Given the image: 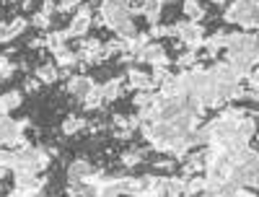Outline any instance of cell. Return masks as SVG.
<instances>
[{
    "label": "cell",
    "instance_id": "6da1fadb",
    "mask_svg": "<svg viewBox=\"0 0 259 197\" xmlns=\"http://www.w3.org/2000/svg\"><path fill=\"white\" fill-rule=\"evenodd\" d=\"M231 179L246 187V189H259V150H254L251 145L244 148L239 156H233V171H231Z\"/></svg>",
    "mask_w": 259,
    "mask_h": 197
},
{
    "label": "cell",
    "instance_id": "7a4b0ae2",
    "mask_svg": "<svg viewBox=\"0 0 259 197\" xmlns=\"http://www.w3.org/2000/svg\"><path fill=\"white\" fill-rule=\"evenodd\" d=\"M99 13L104 16V26L112 29V31L119 24H124V21L133 18L130 11H127V0H101V11Z\"/></svg>",
    "mask_w": 259,
    "mask_h": 197
},
{
    "label": "cell",
    "instance_id": "3957f363",
    "mask_svg": "<svg viewBox=\"0 0 259 197\" xmlns=\"http://www.w3.org/2000/svg\"><path fill=\"white\" fill-rule=\"evenodd\" d=\"M91 24H94V11H91V6H80V8L75 11L73 21H70V26L65 29V34H68V39H83L85 34H89Z\"/></svg>",
    "mask_w": 259,
    "mask_h": 197
},
{
    "label": "cell",
    "instance_id": "277c9868",
    "mask_svg": "<svg viewBox=\"0 0 259 197\" xmlns=\"http://www.w3.org/2000/svg\"><path fill=\"white\" fill-rule=\"evenodd\" d=\"M171 36H177L182 45H187V42H192V39L205 36V29H202V24H197V21L182 18V21H177V24H171Z\"/></svg>",
    "mask_w": 259,
    "mask_h": 197
},
{
    "label": "cell",
    "instance_id": "5b68a950",
    "mask_svg": "<svg viewBox=\"0 0 259 197\" xmlns=\"http://www.w3.org/2000/svg\"><path fill=\"white\" fill-rule=\"evenodd\" d=\"M205 161H207V148H197V150H189L184 156V166H182V177L189 179L194 174H202L205 171Z\"/></svg>",
    "mask_w": 259,
    "mask_h": 197
},
{
    "label": "cell",
    "instance_id": "8992f818",
    "mask_svg": "<svg viewBox=\"0 0 259 197\" xmlns=\"http://www.w3.org/2000/svg\"><path fill=\"white\" fill-rule=\"evenodd\" d=\"M96 86V81L91 78V75H85V73H80V75H73L68 83H65V94H70V96H75V99H85L89 96V91Z\"/></svg>",
    "mask_w": 259,
    "mask_h": 197
},
{
    "label": "cell",
    "instance_id": "52a82bcc",
    "mask_svg": "<svg viewBox=\"0 0 259 197\" xmlns=\"http://www.w3.org/2000/svg\"><path fill=\"white\" fill-rule=\"evenodd\" d=\"M143 179V192L138 197H166V177L161 174H145Z\"/></svg>",
    "mask_w": 259,
    "mask_h": 197
},
{
    "label": "cell",
    "instance_id": "ba28073f",
    "mask_svg": "<svg viewBox=\"0 0 259 197\" xmlns=\"http://www.w3.org/2000/svg\"><path fill=\"white\" fill-rule=\"evenodd\" d=\"M124 78H127L124 89H130V91H156L153 89V81H150V73H145L140 68H130Z\"/></svg>",
    "mask_w": 259,
    "mask_h": 197
},
{
    "label": "cell",
    "instance_id": "9c48e42d",
    "mask_svg": "<svg viewBox=\"0 0 259 197\" xmlns=\"http://www.w3.org/2000/svg\"><path fill=\"white\" fill-rule=\"evenodd\" d=\"M239 26L244 31H259V3L256 0H249V6L244 8V13L239 18Z\"/></svg>",
    "mask_w": 259,
    "mask_h": 197
},
{
    "label": "cell",
    "instance_id": "30bf717a",
    "mask_svg": "<svg viewBox=\"0 0 259 197\" xmlns=\"http://www.w3.org/2000/svg\"><path fill=\"white\" fill-rule=\"evenodd\" d=\"M91 171H94V166H91V161H89V159H75V161L68 166V182H70V184L83 182Z\"/></svg>",
    "mask_w": 259,
    "mask_h": 197
},
{
    "label": "cell",
    "instance_id": "8fae6325",
    "mask_svg": "<svg viewBox=\"0 0 259 197\" xmlns=\"http://www.w3.org/2000/svg\"><path fill=\"white\" fill-rule=\"evenodd\" d=\"M226 34L228 31H223V29H218V31H212L210 36H205V55L212 60V57H218V52L221 50H226Z\"/></svg>",
    "mask_w": 259,
    "mask_h": 197
},
{
    "label": "cell",
    "instance_id": "7c38bea8",
    "mask_svg": "<svg viewBox=\"0 0 259 197\" xmlns=\"http://www.w3.org/2000/svg\"><path fill=\"white\" fill-rule=\"evenodd\" d=\"M124 83H127L124 75H114V78H109L106 83H101L104 101H117V99L122 96V91H124Z\"/></svg>",
    "mask_w": 259,
    "mask_h": 197
},
{
    "label": "cell",
    "instance_id": "4fadbf2b",
    "mask_svg": "<svg viewBox=\"0 0 259 197\" xmlns=\"http://www.w3.org/2000/svg\"><path fill=\"white\" fill-rule=\"evenodd\" d=\"M122 177H106L96 187V197H122Z\"/></svg>",
    "mask_w": 259,
    "mask_h": 197
},
{
    "label": "cell",
    "instance_id": "5bb4252c",
    "mask_svg": "<svg viewBox=\"0 0 259 197\" xmlns=\"http://www.w3.org/2000/svg\"><path fill=\"white\" fill-rule=\"evenodd\" d=\"M78 62H80L78 52H73V50H68V47H62V50H57V52H55V65H57V68L70 70V68H75Z\"/></svg>",
    "mask_w": 259,
    "mask_h": 197
},
{
    "label": "cell",
    "instance_id": "9a60e30c",
    "mask_svg": "<svg viewBox=\"0 0 259 197\" xmlns=\"http://www.w3.org/2000/svg\"><path fill=\"white\" fill-rule=\"evenodd\" d=\"M34 75L41 81V83H57L60 81V68H57V65L55 62H45V65H39V68L34 70Z\"/></svg>",
    "mask_w": 259,
    "mask_h": 197
},
{
    "label": "cell",
    "instance_id": "2e32d148",
    "mask_svg": "<svg viewBox=\"0 0 259 197\" xmlns=\"http://www.w3.org/2000/svg\"><path fill=\"white\" fill-rule=\"evenodd\" d=\"M246 6H249V0H231V3L226 6V11H223V21H228V24H239V18H241Z\"/></svg>",
    "mask_w": 259,
    "mask_h": 197
},
{
    "label": "cell",
    "instance_id": "e0dca14e",
    "mask_svg": "<svg viewBox=\"0 0 259 197\" xmlns=\"http://www.w3.org/2000/svg\"><path fill=\"white\" fill-rule=\"evenodd\" d=\"M205 189H207V179H205V174H194V177H189V179H187V184H184L187 197H197V194H202Z\"/></svg>",
    "mask_w": 259,
    "mask_h": 197
},
{
    "label": "cell",
    "instance_id": "ac0fdd59",
    "mask_svg": "<svg viewBox=\"0 0 259 197\" xmlns=\"http://www.w3.org/2000/svg\"><path fill=\"white\" fill-rule=\"evenodd\" d=\"M184 184H187V179H184V177H177V174L166 177V197H187Z\"/></svg>",
    "mask_w": 259,
    "mask_h": 197
},
{
    "label": "cell",
    "instance_id": "d6986e66",
    "mask_svg": "<svg viewBox=\"0 0 259 197\" xmlns=\"http://www.w3.org/2000/svg\"><path fill=\"white\" fill-rule=\"evenodd\" d=\"M104 104H106V101H104V91H101V86L96 83L94 89L89 91V96L83 99V106L89 109V112H96V109H101Z\"/></svg>",
    "mask_w": 259,
    "mask_h": 197
},
{
    "label": "cell",
    "instance_id": "ffe728a7",
    "mask_svg": "<svg viewBox=\"0 0 259 197\" xmlns=\"http://www.w3.org/2000/svg\"><path fill=\"white\" fill-rule=\"evenodd\" d=\"M182 11H184V16H187L189 21H197V24L205 18V8H202L200 0H184V3H182Z\"/></svg>",
    "mask_w": 259,
    "mask_h": 197
},
{
    "label": "cell",
    "instance_id": "44dd1931",
    "mask_svg": "<svg viewBox=\"0 0 259 197\" xmlns=\"http://www.w3.org/2000/svg\"><path fill=\"white\" fill-rule=\"evenodd\" d=\"M85 127H89V120H83L78 114H70L68 120H62V133L65 135H75V133H80V130H85Z\"/></svg>",
    "mask_w": 259,
    "mask_h": 197
},
{
    "label": "cell",
    "instance_id": "7402d4cb",
    "mask_svg": "<svg viewBox=\"0 0 259 197\" xmlns=\"http://www.w3.org/2000/svg\"><path fill=\"white\" fill-rule=\"evenodd\" d=\"M112 125L117 127V130H140V117L135 114V117H127V114H114L112 117Z\"/></svg>",
    "mask_w": 259,
    "mask_h": 197
},
{
    "label": "cell",
    "instance_id": "603a6c76",
    "mask_svg": "<svg viewBox=\"0 0 259 197\" xmlns=\"http://www.w3.org/2000/svg\"><path fill=\"white\" fill-rule=\"evenodd\" d=\"M68 197H96V187L89 184V182L68 184Z\"/></svg>",
    "mask_w": 259,
    "mask_h": 197
},
{
    "label": "cell",
    "instance_id": "cb8c5ba5",
    "mask_svg": "<svg viewBox=\"0 0 259 197\" xmlns=\"http://www.w3.org/2000/svg\"><path fill=\"white\" fill-rule=\"evenodd\" d=\"M47 50L55 55L57 50H62V47H68V34H65V31H50L47 36Z\"/></svg>",
    "mask_w": 259,
    "mask_h": 197
},
{
    "label": "cell",
    "instance_id": "d4e9b609",
    "mask_svg": "<svg viewBox=\"0 0 259 197\" xmlns=\"http://www.w3.org/2000/svg\"><path fill=\"white\" fill-rule=\"evenodd\" d=\"M21 101H24V94H21V91H6L3 96H0V104H3V109L8 114L13 112V109L21 106Z\"/></svg>",
    "mask_w": 259,
    "mask_h": 197
},
{
    "label": "cell",
    "instance_id": "484cf974",
    "mask_svg": "<svg viewBox=\"0 0 259 197\" xmlns=\"http://www.w3.org/2000/svg\"><path fill=\"white\" fill-rule=\"evenodd\" d=\"M26 31V18L24 16H18V18H13L11 24H8V34H6V45L8 42H13V39H18L21 34Z\"/></svg>",
    "mask_w": 259,
    "mask_h": 197
},
{
    "label": "cell",
    "instance_id": "4316f807",
    "mask_svg": "<svg viewBox=\"0 0 259 197\" xmlns=\"http://www.w3.org/2000/svg\"><path fill=\"white\" fill-rule=\"evenodd\" d=\"M114 34H117V39H133L135 34H138V26H135V21L130 18V21H124V24H119L117 29H114Z\"/></svg>",
    "mask_w": 259,
    "mask_h": 197
},
{
    "label": "cell",
    "instance_id": "83f0119b",
    "mask_svg": "<svg viewBox=\"0 0 259 197\" xmlns=\"http://www.w3.org/2000/svg\"><path fill=\"white\" fill-rule=\"evenodd\" d=\"M31 26L47 31V29L52 26V16H47L45 11H34V13H31Z\"/></svg>",
    "mask_w": 259,
    "mask_h": 197
},
{
    "label": "cell",
    "instance_id": "f1b7e54d",
    "mask_svg": "<svg viewBox=\"0 0 259 197\" xmlns=\"http://www.w3.org/2000/svg\"><path fill=\"white\" fill-rule=\"evenodd\" d=\"M143 156H145V150H127V153H122V164L127 169H135L143 164Z\"/></svg>",
    "mask_w": 259,
    "mask_h": 197
},
{
    "label": "cell",
    "instance_id": "f546056e",
    "mask_svg": "<svg viewBox=\"0 0 259 197\" xmlns=\"http://www.w3.org/2000/svg\"><path fill=\"white\" fill-rule=\"evenodd\" d=\"M197 52H192V50H187V52H182L179 57H177V65L182 70H189V68H194V65H197Z\"/></svg>",
    "mask_w": 259,
    "mask_h": 197
},
{
    "label": "cell",
    "instance_id": "4dcf8cb0",
    "mask_svg": "<svg viewBox=\"0 0 259 197\" xmlns=\"http://www.w3.org/2000/svg\"><path fill=\"white\" fill-rule=\"evenodd\" d=\"M13 73H16V65L11 62V57L8 55H0V81L13 78Z\"/></svg>",
    "mask_w": 259,
    "mask_h": 197
},
{
    "label": "cell",
    "instance_id": "1f68e13d",
    "mask_svg": "<svg viewBox=\"0 0 259 197\" xmlns=\"http://www.w3.org/2000/svg\"><path fill=\"white\" fill-rule=\"evenodd\" d=\"M13 164H16V153L11 148H0V169L13 171Z\"/></svg>",
    "mask_w": 259,
    "mask_h": 197
},
{
    "label": "cell",
    "instance_id": "d6a6232c",
    "mask_svg": "<svg viewBox=\"0 0 259 197\" xmlns=\"http://www.w3.org/2000/svg\"><path fill=\"white\" fill-rule=\"evenodd\" d=\"M78 8H80V0H57V11H60V13L78 11Z\"/></svg>",
    "mask_w": 259,
    "mask_h": 197
},
{
    "label": "cell",
    "instance_id": "836d02e7",
    "mask_svg": "<svg viewBox=\"0 0 259 197\" xmlns=\"http://www.w3.org/2000/svg\"><path fill=\"white\" fill-rule=\"evenodd\" d=\"M39 86H41V81H39L36 75H34V78H26V81H24V91H26V94H34V91H39Z\"/></svg>",
    "mask_w": 259,
    "mask_h": 197
},
{
    "label": "cell",
    "instance_id": "e575fe53",
    "mask_svg": "<svg viewBox=\"0 0 259 197\" xmlns=\"http://www.w3.org/2000/svg\"><path fill=\"white\" fill-rule=\"evenodd\" d=\"M153 169L156 171H174V161H171V159H161V161L153 164Z\"/></svg>",
    "mask_w": 259,
    "mask_h": 197
},
{
    "label": "cell",
    "instance_id": "d590c367",
    "mask_svg": "<svg viewBox=\"0 0 259 197\" xmlns=\"http://www.w3.org/2000/svg\"><path fill=\"white\" fill-rule=\"evenodd\" d=\"M29 47L31 50H41V47H45L47 50V39L45 36H34V39H29Z\"/></svg>",
    "mask_w": 259,
    "mask_h": 197
},
{
    "label": "cell",
    "instance_id": "8d00e7d4",
    "mask_svg": "<svg viewBox=\"0 0 259 197\" xmlns=\"http://www.w3.org/2000/svg\"><path fill=\"white\" fill-rule=\"evenodd\" d=\"M228 197H256V192H254V189H246V187H241V189L231 192Z\"/></svg>",
    "mask_w": 259,
    "mask_h": 197
},
{
    "label": "cell",
    "instance_id": "74e56055",
    "mask_svg": "<svg viewBox=\"0 0 259 197\" xmlns=\"http://www.w3.org/2000/svg\"><path fill=\"white\" fill-rule=\"evenodd\" d=\"M39 11H45L47 16H52L55 11H57V3H55V0H45V3H41V8Z\"/></svg>",
    "mask_w": 259,
    "mask_h": 197
},
{
    "label": "cell",
    "instance_id": "f35d334b",
    "mask_svg": "<svg viewBox=\"0 0 259 197\" xmlns=\"http://www.w3.org/2000/svg\"><path fill=\"white\" fill-rule=\"evenodd\" d=\"M114 138L117 140H130L133 138V130H114Z\"/></svg>",
    "mask_w": 259,
    "mask_h": 197
},
{
    "label": "cell",
    "instance_id": "ab89813d",
    "mask_svg": "<svg viewBox=\"0 0 259 197\" xmlns=\"http://www.w3.org/2000/svg\"><path fill=\"white\" fill-rule=\"evenodd\" d=\"M197 197H223V194H221L218 189H205V192H202V194H197Z\"/></svg>",
    "mask_w": 259,
    "mask_h": 197
},
{
    "label": "cell",
    "instance_id": "60d3db41",
    "mask_svg": "<svg viewBox=\"0 0 259 197\" xmlns=\"http://www.w3.org/2000/svg\"><path fill=\"white\" fill-rule=\"evenodd\" d=\"M21 6H24V11H31L34 8V0H21Z\"/></svg>",
    "mask_w": 259,
    "mask_h": 197
},
{
    "label": "cell",
    "instance_id": "b9f144b4",
    "mask_svg": "<svg viewBox=\"0 0 259 197\" xmlns=\"http://www.w3.org/2000/svg\"><path fill=\"white\" fill-rule=\"evenodd\" d=\"M6 117H8V112H6V109H3V104H0V122H3Z\"/></svg>",
    "mask_w": 259,
    "mask_h": 197
},
{
    "label": "cell",
    "instance_id": "7bdbcfd3",
    "mask_svg": "<svg viewBox=\"0 0 259 197\" xmlns=\"http://www.w3.org/2000/svg\"><path fill=\"white\" fill-rule=\"evenodd\" d=\"M6 194V187H3V182H0V197H3Z\"/></svg>",
    "mask_w": 259,
    "mask_h": 197
},
{
    "label": "cell",
    "instance_id": "ee69618b",
    "mask_svg": "<svg viewBox=\"0 0 259 197\" xmlns=\"http://www.w3.org/2000/svg\"><path fill=\"white\" fill-rule=\"evenodd\" d=\"M8 3H18V0H8Z\"/></svg>",
    "mask_w": 259,
    "mask_h": 197
},
{
    "label": "cell",
    "instance_id": "f6af8a7d",
    "mask_svg": "<svg viewBox=\"0 0 259 197\" xmlns=\"http://www.w3.org/2000/svg\"><path fill=\"white\" fill-rule=\"evenodd\" d=\"M256 145H259V135H256Z\"/></svg>",
    "mask_w": 259,
    "mask_h": 197
}]
</instances>
